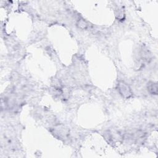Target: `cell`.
I'll list each match as a JSON object with an SVG mask.
<instances>
[{"mask_svg": "<svg viewBox=\"0 0 158 158\" xmlns=\"http://www.w3.org/2000/svg\"><path fill=\"white\" fill-rule=\"evenodd\" d=\"M118 88L119 93L123 98L128 99L132 96L133 93L131 88L125 82L122 81L119 82L118 85Z\"/></svg>", "mask_w": 158, "mask_h": 158, "instance_id": "cell-1", "label": "cell"}, {"mask_svg": "<svg viewBox=\"0 0 158 158\" xmlns=\"http://www.w3.org/2000/svg\"><path fill=\"white\" fill-rule=\"evenodd\" d=\"M147 88L148 91L151 94H155L156 95L158 92V87L157 84L153 82H150L147 85Z\"/></svg>", "mask_w": 158, "mask_h": 158, "instance_id": "cell-2", "label": "cell"}, {"mask_svg": "<svg viewBox=\"0 0 158 158\" xmlns=\"http://www.w3.org/2000/svg\"><path fill=\"white\" fill-rule=\"evenodd\" d=\"M77 25L80 29H86L88 27V24L83 19H81L80 21H79Z\"/></svg>", "mask_w": 158, "mask_h": 158, "instance_id": "cell-3", "label": "cell"}]
</instances>
